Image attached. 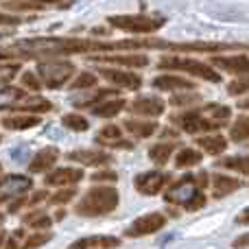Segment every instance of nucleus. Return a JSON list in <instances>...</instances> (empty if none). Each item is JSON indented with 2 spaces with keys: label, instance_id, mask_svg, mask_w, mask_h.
Instances as JSON below:
<instances>
[{
  "label": "nucleus",
  "instance_id": "ddd939ff",
  "mask_svg": "<svg viewBox=\"0 0 249 249\" xmlns=\"http://www.w3.org/2000/svg\"><path fill=\"white\" fill-rule=\"evenodd\" d=\"M164 101L158 96H138L131 105H129V112L136 114V116H160L164 112Z\"/></svg>",
  "mask_w": 249,
  "mask_h": 249
},
{
  "label": "nucleus",
  "instance_id": "dca6fc26",
  "mask_svg": "<svg viewBox=\"0 0 249 249\" xmlns=\"http://www.w3.org/2000/svg\"><path fill=\"white\" fill-rule=\"evenodd\" d=\"M212 64L228 70L232 74H247L249 72V57L234 55V57H212Z\"/></svg>",
  "mask_w": 249,
  "mask_h": 249
},
{
  "label": "nucleus",
  "instance_id": "e433bc0d",
  "mask_svg": "<svg viewBox=\"0 0 249 249\" xmlns=\"http://www.w3.org/2000/svg\"><path fill=\"white\" fill-rule=\"evenodd\" d=\"M51 238H53V234H33V236H29L24 243H22L20 249H37V247L46 245Z\"/></svg>",
  "mask_w": 249,
  "mask_h": 249
},
{
  "label": "nucleus",
  "instance_id": "6e6d98bb",
  "mask_svg": "<svg viewBox=\"0 0 249 249\" xmlns=\"http://www.w3.org/2000/svg\"><path fill=\"white\" fill-rule=\"evenodd\" d=\"M4 223V214H0V225H2Z\"/></svg>",
  "mask_w": 249,
  "mask_h": 249
},
{
  "label": "nucleus",
  "instance_id": "49530a36",
  "mask_svg": "<svg viewBox=\"0 0 249 249\" xmlns=\"http://www.w3.org/2000/svg\"><path fill=\"white\" fill-rule=\"evenodd\" d=\"M22 206H26V199H24V197H18L16 201H13L11 206H9V212H11V214H13V212H18Z\"/></svg>",
  "mask_w": 249,
  "mask_h": 249
},
{
  "label": "nucleus",
  "instance_id": "a878e982",
  "mask_svg": "<svg viewBox=\"0 0 249 249\" xmlns=\"http://www.w3.org/2000/svg\"><path fill=\"white\" fill-rule=\"evenodd\" d=\"M116 96H118L116 90H99L96 94L86 96L83 101H77V99H74L72 105H74V107H94V105L103 103V101H107V99H116Z\"/></svg>",
  "mask_w": 249,
  "mask_h": 249
},
{
  "label": "nucleus",
  "instance_id": "4c0bfd02",
  "mask_svg": "<svg viewBox=\"0 0 249 249\" xmlns=\"http://www.w3.org/2000/svg\"><path fill=\"white\" fill-rule=\"evenodd\" d=\"M24 223L35 230H46L53 225V221H51V216H46V214H37V216H26Z\"/></svg>",
  "mask_w": 249,
  "mask_h": 249
},
{
  "label": "nucleus",
  "instance_id": "a211bd4d",
  "mask_svg": "<svg viewBox=\"0 0 249 249\" xmlns=\"http://www.w3.org/2000/svg\"><path fill=\"white\" fill-rule=\"evenodd\" d=\"M53 105H51V101L48 99H42V96H26V99H22V101H18L16 105H13L11 109H16V112H26V114H44V112H48Z\"/></svg>",
  "mask_w": 249,
  "mask_h": 249
},
{
  "label": "nucleus",
  "instance_id": "2f4dec72",
  "mask_svg": "<svg viewBox=\"0 0 249 249\" xmlns=\"http://www.w3.org/2000/svg\"><path fill=\"white\" fill-rule=\"evenodd\" d=\"M173 153V144H166V142H162V144H155L149 149V158L153 160L158 166H164V164L168 162V158H171Z\"/></svg>",
  "mask_w": 249,
  "mask_h": 249
},
{
  "label": "nucleus",
  "instance_id": "ea45409f",
  "mask_svg": "<svg viewBox=\"0 0 249 249\" xmlns=\"http://www.w3.org/2000/svg\"><path fill=\"white\" fill-rule=\"evenodd\" d=\"M228 92H230V94H234V96L245 94V92H249V77H245V79H236V81H232V83L228 86Z\"/></svg>",
  "mask_w": 249,
  "mask_h": 249
},
{
  "label": "nucleus",
  "instance_id": "bb28decb",
  "mask_svg": "<svg viewBox=\"0 0 249 249\" xmlns=\"http://www.w3.org/2000/svg\"><path fill=\"white\" fill-rule=\"evenodd\" d=\"M230 168V171L243 173V175H249V155H234V158H225L216 164V168Z\"/></svg>",
  "mask_w": 249,
  "mask_h": 249
},
{
  "label": "nucleus",
  "instance_id": "7ed1b4c3",
  "mask_svg": "<svg viewBox=\"0 0 249 249\" xmlns=\"http://www.w3.org/2000/svg\"><path fill=\"white\" fill-rule=\"evenodd\" d=\"M158 66L162 70H184V72H190L193 77H199L210 83L221 81V74L216 72L210 64L197 61V59H193V57H162Z\"/></svg>",
  "mask_w": 249,
  "mask_h": 249
},
{
  "label": "nucleus",
  "instance_id": "aec40b11",
  "mask_svg": "<svg viewBox=\"0 0 249 249\" xmlns=\"http://www.w3.org/2000/svg\"><path fill=\"white\" fill-rule=\"evenodd\" d=\"M2 127L11 129V131H20V129H31L39 124V116H33V114H11V116H2Z\"/></svg>",
  "mask_w": 249,
  "mask_h": 249
},
{
  "label": "nucleus",
  "instance_id": "09e8293b",
  "mask_svg": "<svg viewBox=\"0 0 249 249\" xmlns=\"http://www.w3.org/2000/svg\"><path fill=\"white\" fill-rule=\"evenodd\" d=\"M247 245H249V234H245V236H241V238L234 241V249H241V247H247Z\"/></svg>",
  "mask_w": 249,
  "mask_h": 249
},
{
  "label": "nucleus",
  "instance_id": "c756f323",
  "mask_svg": "<svg viewBox=\"0 0 249 249\" xmlns=\"http://www.w3.org/2000/svg\"><path fill=\"white\" fill-rule=\"evenodd\" d=\"M203 114H206L210 121H216V123H228V118H230V114H232V109L230 107H225V105H219V103H210V105H206V107L201 109Z\"/></svg>",
  "mask_w": 249,
  "mask_h": 249
},
{
  "label": "nucleus",
  "instance_id": "b1692460",
  "mask_svg": "<svg viewBox=\"0 0 249 249\" xmlns=\"http://www.w3.org/2000/svg\"><path fill=\"white\" fill-rule=\"evenodd\" d=\"M124 129L138 138H149L158 131V123L155 121H136V118H131V121H124Z\"/></svg>",
  "mask_w": 249,
  "mask_h": 249
},
{
  "label": "nucleus",
  "instance_id": "f704fd0d",
  "mask_svg": "<svg viewBox=\"0 0 249 249\" xmlns=\"http://www.w3.org/2000/svg\"><path fill=\"white\" fill-rule=\"evenodd\" d=\"M77 195V190L72 188V186H66V188H61V190H57L55 195L51 197V203L53 206H64V203H68L70 199Z\"/></svg>",
  "mask_w": 249,
  "mask_h": 249
},
{
  "label": "nucleus",
  "instance_id": "8fccbe9b",
  "mask_svg": "<svg viewBox=\"0 0 249 249\" xmlns=\"http://www.w3.org/2000/svg\"><path fill=\"white\" fill-rule=\"evenodd\" d=\"M16 55H20V53H16V51H4V48H0V61H2V59H11V57H16Z\"/></svg>",
  "mask_w": 249,
  "mask_h": 249
},
{
  "label": "nucleus",
  "instance_id": "9d476101",
  "mask_svg": "<svg viewBox=\"0 0 249 249\" xmlns=\"http://www.w3.org/2000/svg\"><path fill=\"white\" fill-rule=\"evenodd\" d=\"M70 162H79L81 166H103V164L112 162V153L107 151H96V149H77L66 153Z\"/></svg>",
  "mask_w": 249,
  "mask_h": 249
},
{
  "label": "nucleus",
  "instance_id": "412c9836",
  "mask_svg": "<svg viewBox=\"0 0 249 249\" xmlns=\"http://www.w3.org/2000/svg\"><path fill=\"white\" fill-rule=\"evenodd\" d=\"M124 107H127V101L121 99V96H116V99H107V101H103V103L94 105V107H92V114L99 118H112V116H118Z\"/></svg>",
  "mask_w": 249,
  "mask_h": 249
},
{
  "label": "nucleus",
  "instance_id": "f8f14e48",
  "mask_svg": "<svg viewBox=\"0 0 249 249\" xmlns=\"http://www.w3.org/2000/svg\"><path fill=\"white\" fill-rule=\"evenodd\" d=\"M86 177L83 168H55L51 171L46 177H44V184L46 186H72V184H79V181Z\"/></svg>",
  "mask_w": 249,
  "mask_h": 249
},
{
  "label": "nucleus",
  "instance_id": "a18cd8bd",
  "mask_svg": "<svg viewBox=\"0 0 249 249\" xmlns=\"http://www.w3.org/2000/svg\"><path fill=\"white\" fill-rule=\"evenodd\" d=\"M46 197H48V193H46V190H39V193H35L33 197H31L29 201H26V206H37V203H39V201H44V199H46Z\"/></svg>",
  "mask_w": 249,
  "mask_h": 249
},
{
  "label": "nucleus",
  "instance_id": "603ef678",
  "mask_svg": "<svg viewBox=\"0 0 249 249\" xmlns=\"http://www.w3.org/2000/svg\"><path fill=\"white\" fill-rule=\"evenodd\" d=\"M64 216H66V212H64V210H59V212H57V216H55V219H57V221H61V219H64Z\"/></svg>",
  "mask_w": 249,
  "mask_h": 249
},
{
  "label": "nucleus",
  "instance_id": "20e7f679",
  "mask_svg": "<svg viewBox=\"0 0 249 249\" xmlns=\"http://www.w3.org/2000/svg\"><path fill=\"white\" fill-rule=\"evenodd\" d=\"M37 74H39L42 86L51 88V90H57V88H61L74 74V64L72 61H64V59L39 61L37 64Z\"/></svg>",
  "mask_w": 249,
  "mask_h": 249
},
{
  "label": "nucleus",
  "instance_id": "6ab92c4d",
  "mask_svg": "<svg viewBox=\"0 0 249 249\" xmlns=\"http://www.w3.org/2000/svg\"><path fill=\"white\" fill-rule=\"evenodd\" d=\"M241 188V181L234 179V177H228V175H221V173H216L214 177H212V195H214V199H221L225 197V195H232L234 190Z\"/></svg>",
  "mask_w": 249,
  "mask_h": 249
},
{
  "label": "nucleus",
  "instance_id": "1a4fd4ad",
  "mask_svg": "<svg viewBox=\"0 0 249 249\" xmlns=\"http://www.w3.org/2000/svg\"><path fill=\"white\" fill-rule=\"evenodd\" d=\"M168 181V175L162 171H146V173H140V175L136 177V190L142 195H149V197H153V195L162 193V188L166 186Z\"/></svg>",
  "mask_w": 249,
  "mask_h": 249
},
{
  "label": "nucleus",
  "instance_id": "4468645a",
  "mask_svg": "<svg viewBox=\"0 0 249 249\" xmlns=\"http://www.w3.org/2000/svg\"><path fill=\"white\" fill-rule=\"evenodd\" d=\"M155 90H164V92H173V90H193L195 83L188 81L184 77H177V74H162V77H155L153 81Z\"/></svg>",
  "mask_w": 249,
  "mask_h": 249
},
{
  "label": "nucleus",
  "instance_id": "473e14b6",
  "mask_svg": "<svg viewBox=\"0 0 249 249\" xmlns=\"http://www.w3.org/2000/svg\"><path fill=\"white\" fill-rule=\"evenodd\" d=\"M61 124L68 127V129H72V131H86V129H90L88 118L79 116V114H66V116L61 118Z\"/></svg>",
  "mask_w": 249,
  "mask_h": 249
},
{
  "label": "nucleus",
  "instance_id": "c85d7f7f",
  "mask_svg": "<svg viewBox=\"0 0 249 249\" xmlns=\"http://www.w3.org/2000/svg\"><path fill=\"white\" fill-rule=\"evenodd\" d=\"M203 155L199 153V151L195 149H181L179 153H177L175 158V166L177 168H190V166H197V164H201Z\"/></svg>",
  "mask_w": 249,
  "mask_h": 249
},
{
  "label": "nucleus",
  "instance_id": "9b49d317",
  "mask_svg": "<svg viewBox=\"0 0 249 249\" xmlns=\"http://www.w3.org/2000/svg\"><path fill=\"white\" fill-rule=\"evenodd\" d=\"M101 77H105L107 81H112L116 88H123V90H140L142 88V79L133 72H127V70H116V68H101L99 70Z\"/></svg>",
  "mask_w": 249,
  "mask_h": 249
},
{
  "label": "nucleus",
  "instance_id": "2eb2a0df",
  "mask_svg": "<svg viewBox=\"0 0 249 249\" xmlns=\"http://www.w3.org/2000/svg\"><path fill=\"white\" fill-rule=\"evenodd\" d=\"M57 160H59V151H57L55 146H46V149L35 153V158L31 160V164H29V171L31 173H44V171H48Z\"/></svg>",
  "mask_w": 249,
  "mask_h": 249
},
{
  "label": "nucleus",
  "instance_id": "864d4df0",
  "mask_svg": "<svg viewBox=\"0 0 249 249\" xmlns=\"http://www.w3.org/2000/svg\"><path fill=\"white\" fill-rule=\"evenodd\" d=\"M238 105H241L243 109H249V101H241V103H238Z\"/></svg>",
  "mask_w": 249,
  "mask_h": 249
},
{
  "label": "nucleus",
  "instance_id": "f3484780",
  "mask_svg": "<svg viewBox=\"0 0 249 249\" xmlns=\"http://www.w3.org/2000/svg\"><path fill=\"white\" fill-rule=\"evenodd\" d=\"M118 245H121V238L116 236H86L74 241L70 249H109Z\"/></svg>",
  "mask_w": 249,
  "mask_h": 249
},
{
  "label": "nucleus",
  "instance_id": "0eeeda50",
  "mask_svg": "<svg viewBox=\"0 0 249 249\" xmlns=\"http://www.w3.org/2000/svg\"><path fill=\"white\" fill-rule=\"evenodd\" d=\"M166 225V216L160 214V212H151V214L138 216L127 230H124V236L129 238H140V236H149V234H155Z\"/></svg>",
  "mask_w": 249,
  "mask_h": 249
},
{
  "label": "nucleus",
  "instance_id": "f257e3e1",
  "mask_svg": "<svg viewBox=\"0 0 249 249\" xmlns=\"http://www.w3.org/2000/svg\"><path fill=\"white\" fill-rule=\"evenodd\" d=\"M208 179L206 173H201L199 175V179H195L193 175L184 177V179L175 181V184L171 186V188L164 193V199H166L168 203H175V206H181L184 210L193 212V210H199V208L206 206V195L201 193V188L199 186H203Z\"/></svg>",
  "mask_w": 249,
  "mask_h": 249
},
{
  "label": "nucleus",
  "instance_id": "72a5a7b5",
  "mask_svg": "<svg viewBox=\"0 0 249 249\" xmlns=\"http://www.w3.org/2000/svg\"><path fill=\"white\" fill-rule=\"evenodd\" d=\"M92 86H96V74H92V72H81L70 83L72 90H86V88H92Z\"/></svg>",
  "mask_w": 249,
  "mask_h": 249
},
{
  "label": "nucleus",
  "instance_id": "58836bf2",
  "mask_svg": "<svg viewBox=\"0 0 249 249\" xmlns=\"http://www.w3.org/2000/svg\"><path fill=\"white\" fill-rule=\"evenodd\" d=\"M118 179V173L114 171V168H105V171H96L94 175H92V181L94 184H101V181H109V184H114V181Z\"/></svg>",
  "mask_w": 249,
  "mask_h": 249
},
{
  "label": "nucleus",
  "instance_id": "79ce46f5",
  "mask_svg": "<svg viewBox=\"0 0 249 249\" xmlns=\"http://www.w3.org/2000/svg\"><path fill=\"white\" fill-rule=\"evenodd\" d=\"M201 99V96L197 94H175L171 99V105H175V107H179V105H190V103H197V101Z\"/></svg>",
  "mask_w": 249,
  "mask_h": 249
},
{
  "label": "nucleus",
  "instance_id": "c03bdc74",
  "mask_svg": "<svg viewBox=\"0 0 249 249\" xmlns=\"http://www.w3.org/2000/svg\"><path fill=\"white\" fill-rule=\"evenodd\" d=\"M20 22H22L20 16H9V13H0V24L16 26V24H20Z\"/></svg>",
  "mask_w": 249,
  "mask_h": 249
},
{
  "label": "nucleus",
  "instance_id": "f03ea898",
  "mask_svg": "<svg viewBox=\"0 0 249 249\" xmlns=\"http://www.w3.org/2000/svg\"><path fill=\"white\" fill-rule=\"evenodd\" d=\"M118 206V190L114 186H92L81 199L74 206V212L79 216H88V219H94V216H103L114 212Z\"/></svg>",
  "mask_w": 249,
  "mask_h": 249
},
{
  "label": "nucleus",
  "instance_id": "6e6552de",
  "mask_svg": "<svg viewBox=\"0 0 249 249\" xmlns=\"http://www.w3.org/2000/svg\"><path fill=\"white\" fill-rule=\"evenodd\" d=\"M33 181L26 175H7L0 179V203L9 201V199L24 197V193H29Z\"/></svg>",
  "mask_w": 249,
  "mask_h": 249
},
{
  "label": "nucleus",
  "instance_id": "39448f33",
  "mask_svg": "<svg viewBox=\"0 0 249 249\" xmlns=\"http://www.w3.org/2000/svg\"><path fill=\"white\" fill-rule=\"evenodd\" d=\"M107 22L124 33H153L164 24V18H151L140 13V16H109Z\"/></svg>",
  "mask_w": 249,
  "mask_h": 249
},
{
  "label": "nucleus",
  "instance_id": "4be33fe9",
  "mask_svg": "<svg viewBox=\"0 0 249 249\" xmlns=\"http://www.w3.org/2000/svg\"><path fill=\"white\" fill-rule=\"evenodd\" d=\"M99 61L105 64H121L127 68H144L149 66V57L146 55H107V57H96Z\"/></svg>",
  "mask_w": 249,
  "mask_h": 249
},
{
  "label": "nucleus",
  "instance_id": "37998d69",
  "mask_svg": "<svg viewBox=\"0 0 249 249\" xmlns=\"http://www.w3.org/2000/svg\"><path fill=\"white\" fill-rule=\"evenodd\" d=\"M22 236H24V230H22V228H20V230H16V232H13V236L7 241L4 249H20V247H18V241H20Z\"/></svg>",
  "mask_w": 249,
  "mask_h": 249
},
{
  "label": "nucleus",
  "instance_id": "c9c22d12",
  "mask_svg": "<svg viewBox=\"0 0 249 249\" xmlns=\"http://www.w3.org/2000/svg\"><path fill=\"white\" fill-rule=\"evenodd\" d=\"M20 72V64H0V86H7Z\"/></svg>",
  "mask_w": 249,
  "mask_h": 249
},
{
  "label": "nucleus",
  "instance_id": "5701e85b",
  "mask_svg": "<svg viewBox=\"0 0 249 249\" xmlns=\"http://www.w3.org/2000/svg\"><path fill=\"white\" fill-rule=\"evenodd\" d=\"M197 144L201 146L206 153L210 155H219L225 151V146H228V140H225L221 133H210V136H201L197 138Z\"/></svg>",
  "mask_w": 249,
  "mask_h": 249
},
{
  "label": "nucleus",
  "instance_id": "a19ab883",
  "mask_svg": "<svg viewBox=\"0 0 249 249\" xmlns=\"http://www.w3.org/2000/svg\"><path fill=\"white\" fill-rule=\"evenodd\" d=\"M22 83H24V86L29 88V90H33V92H39V90L44 88V86H42V81H39V79L35 77L33 72H24V74H22Z\"/></svg>",
  "mask_w": 249,
  "mask_h": 249
},
{
  "label": "nucleus",
  "instance_id": "423d86ee",
  "mask_svg": "<svg viewBox=\"0 0 249 249\" xmlns=\"http://www.w3.org/2000/svg\"><path fill=\"white\" fill-rule=\"evenodd\" d=\"M171 121L179 124L186 133H206V131H212V129L223 127V123L210 121L201 109H190V112H184V114H175V116H171Z\"/></svg>",
  "mask_w": 249,
  "mask_h": 249
},
{
  "label": "nucleus",
  "instance_id": "3c124183",
  "mask_svg": "<svg viewBox=\"0 0 249 249\" xmlns=\"http://www.w3.org/2000/svg\"><path fill=\"white\" fill-rule=\"evenodd\" d=\"M29 2H35V4H39V7H42V4H59L61 0H29Z\"/></svg>",
  "mask_w": 249,
  "mask_h": 249
},
{
  "label": "nucleus",
  "instance_id": "5fc2aeb1",
  "mask_svg": "<svg viewBox=\"0 0 249 249\" xmlns=\"http://www.w3.org/2000/svg\"><path fill=\"white\" fill-rule=\"evenodd\" d=\"M4 238H7V236H4V232H0V245H2V241H4Z\"/></svg>",
  "mask_w": 249,
  "mask_h": 249
},
{
  "label": "nucleus",
  "instance_id": "393cba45",
  "mask_svg": "<svg viewBox=\"0 0 249 249\" xmlns=\"http://www.w3.org/2000/svg\"><path fill=\"white\" fill-rule=\"evenodd\" d=\"M22 99H26V92L20 88H0V109H11Z\"/></svg>",
  "mask_w": 249,
  "mask_h": 249
},
{
  "label": "nucleus",
  "instance_id": "de8ad7c7",
  "mask_svg": "<svg viewBox=\"0 0 249 249\" xmlns=\"http://www.w3.org/2000/svg\"><path fill=\"white\" fill-rule=\"evenodd\" d=\"M236 223L238 225H247L249 223V208H245V210H243L241 214L236 216Z\"/></svg>",
  "mask_w": 249,
  "mask_h": 249
},
{
  "label": "nucleus",
  "instance_id": "7c9ffc66",
  "mask_svg": "<svg viewBox=\"0 0 249 249\" xmlns=\"http://www.w3.org/2000/svg\"><path fill=\"white\" fill-rule=\"evenodd\" d=\"M230 138L234 142H245L249 138V116H238L236 123L230 127Z\"/></svg>",
  "mask_w": 249,
  "mask_h": 249
},
{
  "label": "nucleus",
  "instance_id": "cd10ccee",
  "mask_svg": "<svg viewBox=\"0 0 249 249\" xmlns=\"http://www.w3.org/2000/svg\"><path fill=\"white\" fill-rule=\"evenodd\" d=\"M121 140H123V133H121V127H116V124H105L99 131V136H96L99 144H109V146H116Z\"/></svg>",
  "mask_w": 249,
  "mask_h": 249
}]
</instances>
